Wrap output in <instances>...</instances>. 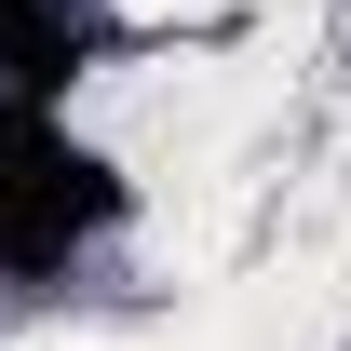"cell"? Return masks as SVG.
Here are the masks:
<instances>
[{"mask_svg": "<svg viewBox=\"0 0 351 351\" xmlns=\"http://www.w3.org/2000/svg\"><path fill=\"white\" fill-rule=\"evenodd\" d=\"M122 217V189L41 95H0V270H68L95 230Z\"/></svg>", "mask_w": 351, "mask_h": 351, "instance_id": "obj_1", "label": "cell"}, {"mask_svg": "<svg viewBox=\"0 0 351 351\" xmlns=\"http://www.w3.org/2000/svg\"><path fill=\"white\" fill-rule=\"evenodd\" d=\"M68 54H82V14L68 0H0V82L14 95H54Z\"/></svg>", "mask_w": 351, "mask_h": 351, "instance_id": "obj_2", "label": "cell"}]
</instances>
